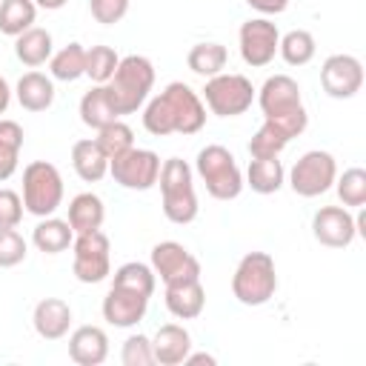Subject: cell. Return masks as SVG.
I'll return each mask as SVG.
<instances>
[{"label": "cell", "mask_w": 366, "mask_h": 366, "mask_svg": "<svg viewBox=\"0 0 366 366\" xmlns=\"http://www.w3.org/2000/svg\"><path fill=\"white\" fill-rule=\"evenodd\" d=\"M143 126L154 137L197 134L206 126V106L192 86L174 80L157 97L149 100V106L143 112Z\"/></svg>", "instance_id": "1"}, {"label": "cell", "mask_w": 366, "mask_h": 366, "mask_svg": "<svg viewBox=\"0 0 366 366\" xmlns=\"http://www.w3.org/2000/svg\"><path fill=\"white\" fill-rule=\"evenodd\" d=\"M257 103H260L263 120L274 123L289 140L297 137V134H303V129L309 123V114L303 109L297 80H292L289 74H272V77H266V83L257 92Z\"/></svg>", "instance_id": "2"}, {"label": "cell", "mask_w": 366, "mask_h": 366, "mask_svg": "<svg viewBox=\"0 0 366 366\" xmlns=\"http://www.w3.org/2000/svg\"><path fill=\"white\" fill-rule=\"evenodd\" d=\"M103 86H106L109 103L114 106L117 114H134L146 103V97L154 86V66L143 54L120 57L112 80Z\"/></svg>", "instance_id": "3"}, {"label": "cell", "mask_w": 366, "mask_h": 366, "mask_svg": "<svg viewBox=\"0 0 366 366\" xmlns=\"http://www.w3.org/2000/svg\"><path fill=\"white\" fill-rule=\"evenodd\" d=\"M160 200H163V214L177 223L186 226L197 217V194H194V180H192V169L186 160L180 157H169L160 166Z\"/></svg>", "instance_id": "4"}, {"label": "cell", "mask_w": 366, "mask_h": 366, "mask_svg": "<svg viewBox=\"0 0 366 366\" xmlns=\"http://www.w3.org/2000/svg\"><path fill=\"white\" fill-rule=\"evenodd\" d=\"M232 292L243 306H263L277 292V272L269 252H249L232 274Z\"/></svg>", "instance_id": "5"}, {"label": "cell", "mask_w": 366, "mask_h": 366, "mask_svg": "<svg viewBox=\"0 0 366 366\" xmlns=\"http://www.w3.org/2000/svg\"><path fill=\"white\" fill-rule=\"evenodd\" d=\"M194 169L206 186V192L214 197V200H234L240 192H243V174H240V166L234 160V154L226 149V146H203L197 152V160H194Z\"/></svg>", "instance_id": "6"}, {"label": "cell", "mask_w": 366, "mask_h": 366, "mask_svg": "<svg viewBox=\"0 0 366 366\" xmlns=\"http://www.w3.org/2000/svg\"><path fill=\"white\" fill-rule=\"evenodd\" d=\"M63 203V177L57 166L34 160L23 169V206L34 217H49Z\"/></svg>", "instance_id": "7"}, {"label": "cell", "mask_w": 366, "mask_h": 366, "mask_svg": "<svg viewBox=\"0 0 366 366\" xmlns=\"http://www.w3.org/2000/svg\"><path fill=\"white\" fill-rule=\"evenodd\" d=\"M203 100L217 117H237L243 114L254 100V86L243 74H214L203 86Z\"/></svg>", "instance_id": "8"}, {"label": "cell", "mask_w": 366, "mask_h": 366, "mask_svg": "<svg viewBox=\"0 0 366 366\" xmlns=\"http://www.w3.org/2000/svg\"><path fill=\"white\" fill-rule=\"evenodd\" d=\"M337 177V163L329 152H320V149H312L306 154H300L289 172V186L295 194L300 197H317L323 192L332 189Z\"/></svg>", "instance_id": "9"}, {"label": "cell", "mask_w": 366, "mask_h": 366, "mask_svg": "<svg viewBox=\"0 0 366 366\" xmlns=\"http://www.w3.org/2000/svg\"><path fill=\"white\" fill-rule=\"evenodd\" d=\"M71 246H74L71 272L80 283H100L112 274V243L100 229L77 234Z\"/></svg>", "instance_id": "10"}, {"label": "cell", "mask_w": 366, "mask_h": 366, "mask_svg": "<svg viewBox=\"0 0 366 366\" xmlns=\"http://www.w3.org/2000/svg\"><path fill=\"white\" fill-rule=\"evenodd\" d=\"M160 157L152 149H129L120 157L109 160V172L114 177V183H120L123 189H134V192H146L157 183L160 177Z\"/></svg>", "instance_id": "11"}, {"label": "cell", "mask_w": 366, "mask_h": 366, "mask_svg": "<svg viewBox=\"0 0 366 366\" xmlns=\"http://www.w3.org/2000/svg\"><path fill=\"white\" fill-rule=\"evenodd\" d=\"M320 86L335 100H349L363 86V63L355 54H329L320 66Z\"/></svg>", "instance_id": "12"}, {"label": "cell", "mask_w": 366, "mask_h": 366, "mask_svg": "<svg viewBox=\"0 0 366 366\" xmlns=\"http://www.w3.org/2000/svg\"><path fill=\"white\" fill-rule=\"evenodd\" d=\"M277 43H280V31L266 17H254L240 26V57H243V63H249L254 69L269 66L274 60Z\"/></svg>", "instance_id": "13"}, {"label": "cell", "mask_w": 366, "mask_h": 366, "mask_svg": "<svg viewBox=\"0 0 366 366\" xmlns=\"http://www.w3.org/2000/svg\"><path fill=\"white\" fill-rule=\"evenodd\" d=\"M152 269L154 274H160L163 283H180V280L200 277V260L177 240H163L152 249Z\"/></svg>", "instance_id": "14"}, {"label": "cell", "mask_w": 366, "mask_h": 366, "mask_svg": "<svg viewBox=\"0 0 366 366\" xmlns=\"http://www.w3.org/2000/svg\"><path fill=\"white\" fill-rule=\"evenodd\" d=\"M312 234L317 243H323L329 249H346L357 237L355 217L346 206H323L312 217Z\"/></svg>", "instance_id": "15"}, {"label": "cell", "mask_w": 366, "mask_h": 366, "mask_svg": "<svg viewBox=\"0 0 366 366\" xmlns=\"http://www.w3.org/2000/svg\"><path fill=\"white\" fill-rule=\"evenodd\" d=\"M146 309H149V297L140 292L123 289V286H112L109 295L103 297V317L117 329L137 326L143 320Z\"/></svg>", "instance_id": "16"}, {"label": "cell", "mask_w": 366, "mask_h": 366, "mask_svg": "<svg viewBox=\"0 0 366 366\" xmlns=\"http://www.w3.org/2000/svg\"><path fill=\"white\" fill-rule=\"evenodd\" d=\"M31 323H34V332L43 337V340H60L69 335V326H71V306L60 297H43L37 306H34V315H31Z\"/></svg>", "instance_id": "17"}, {"label": "cell", "mask_w": 366, "mask_h": 366, "mask_svg": "<svg viewBox=\"0 0 366 366\" xmlns=\"http://www.w3.org/2000/svg\"><path fill=\"white\" fill-rule=\"evenodd\" d=\"M69 357L80 366H100L109 357V337L100 326H80L69 337Z\"/></svg>", "instance_id": "18"}, {"label": "cell", "mask_w": 366, "mask_h": 366, "mask_svg": "<svg viewBox=\"0 0 366 366\" xmlns=\"http://www.w3.org/2000/svg\"><path fill=\"white\" fill-rule=\"evenodd\" d=\"M152 352H154V363H160V366H177L192 352V335L183 326H177V323H166V326H160L154 332Z\"/></svg>", "instance_id": "19"}, {"label": "cell", "mask_w": 366, "mask_h": 366, "mask_svg": "<svg viewBox=\"0 0 366 366\" xmlns=\"http://www.w3.org/2000/svg\"><path fill=\"white\" fill-rule=\"evenodd\" d=\"M206 306V289L197 280L166 283V309L180 320H194Z\"/></svg>", "instance_id": "20"}, {"label": "cell", "mask_w": 366, "mask_h": 366, "mask_svg": "<svg viewBox=\"0 0 366 366\" xmlns=\"http://www.w3.org/2000/svg\"><path fill=\"white\" fill-rule=\"evenodd\" d=\"M103 217H106V209H103V200L92 192H80L71 197L69 203V226L74 234H83V232H97L103 226Z\"/></svg>", "instance_id": "21"}, {"label": "cell", "mask_w": 366, "mask_h": 366, "mask_svg": "<svg viewBox=\"0 0 366 366\" xmlns=\"http://www.w3.org/2000/svg\"><path fill=\"white\" fill-rule=\"evenodd\" d=\"M17 103L26 112H46L54 103V83L40 71H26L17 80Z\"/></svg>", "instance_id": "22"}, {"label": "cell", "mask_w": 366, "mask_h": 366, "mask_svg": "<svg viewBox=\"0 0 366 366\" xmlns=\"http://www.w3.org/2000/svg\"><path fill=\"white\" fill-rule=\"evenodd\" d=\"M71 166H74V172H77L80 180L97 183L109 172V157L100 152V146L94 140H77L71 146Z\"/></svg>", "instance_id": "23"}, {"label": "cell", "mask_w": 366, "mask_h": 366, "mask_svg": "<svg viewBox=\"0 0 366 366\" xmlns=\"http://www.w3.org/2000/svg\"><path fill=\"white\" fill-rule=\"evenodd\" d=\"M71 240H74V232H71V226H69V220H60V217H43L37 226H34V232H31V243L40 249V252H46V254H60V252H66L69 246H71Z\"/></svg>", "instance_id": "24"}, {"label": "cell", "mask_w": 366, "mask_h": 366, "mask_svg": "<svg viewBox=\"0 0 366 366\" xmlns=\"http://www.w3.org/2000/svg\"><path fill=\"white\" fill-rule=\"evenodd\" d=\"M14 54L20 63H26L31 69L43 66L51 57V34L46 29H37V26L26 29L23 34L14 37Z\"/></svg>", "instance_id": "25"}, {"label": "cell", "mask_w": 366, "mask_h": 366, "mask_svg": "<svg viewBox=\"0 0 366 366\" xmlns=\"http://www.w3.org/2000/svg\"><path fill=\"white\" fill-rule=\"evenodd\" d=\"M283 177L286 172L277 157H252L249 172H246V183L257 194H274L283 186Z\"/></svg>", "instance_id": "26"}, {"label": "cell", "mask_w": 366, "mask_h": 366, "mask_svg": "<svg viewBox=\"0 0 366 366\" xmlns=\"http://www.w3.org/2000/svg\"><path fill=\"white\" fill-rule=\"evenodd\" d=\"M226 60H229V51H226L223 43H197V46H192L189 54H186L189 69H192L194 74L206 77V80L214 77V74H220V71L226 69Z\"/></svg>", "instance_id": "27"}, {"label": "cell", "mask_w": 366, "mask_h": 366, "mask_svg": "<svg viewBox=\"0 0 366 366\" xmlns=\"http://www.w3.org/2000/svg\"><path fill=\"white\" fill-rule=\"evenodd\" d=\"M120 114L114 112V106L109 103V94H106V86H94L89 89L83 97H80V120L89 126V129H103L109 126L112 120H117Z\"/></svg>", "instance_id": "28"}, {"label": "cell", "mask_w": 366, "mask_h": 366, "mask_svg": "<svg viewBox=\"0 0 366 366\" xmlns=\"http://www.w3.org/2000/svg\"><path fill=\"white\" fill-rule=\"evenodd\" d=\"M37 17V6L34 0H0V31L9 37L23 34L26 29H31Z\"/></svg>", "instance_id": "29"}, {"label": "cell", "mask_w": 366, "mask_h": 366, "mask_svg": "<svg viewBox=\"0 0 366 366\" xmlns=\"http://www.w3.org/2000/svg\"><path fill=\"white\" fill-rule=\"evenodd\" d=\"M23 149V126L17 120H0V180H9L17 172Z\"/></svg>", "instance_id": "30"}, {"label": "cell", "mask_w": 366, "mask_h": 366, "mask_svg": "<svg viewBox=\"0 0 366 366\" xmlns=\"http://www.w3.org/2000/svg\"><path fill=\"white\" fill-rule=\"evenodd\" d=\"M49 69H51V77L54 80H77L86 74V49L80 43H69L63 46L57 54L49 57Z\"/></svg>", "instance_id": "31"}, {"label": "cell", "mask_w": 366, "mask_h": 366, "mask_svg": "<svg viewBox=\"0 0 366 366\" xmlns=\"http://www.w3.org/2000/svg\"><path fill=\"white\" fill-rule=\"evenodd\" d=\"M315 37H312V31H306V29H292V31H286L283 37H280V43H277V51H280V57L289 63V66H306L312 57H315Z\"/></svg>", "instance_id": "32"}, {"label": "cell", "mask_w": 366, "mask_h": 366, "mask_svg": "<svg viewBox=\"0 0 366 366\" xmlns=\"http://www.w3.org/2000/svg\"><path fill=\"white\" fill-rule=\"evenodd\" d=\"M94 143L100 146V152H103L109 160H114V157H120L123 152H129V149L134 146V132H132L129 123H123V120L117 117V120H112L109 126L97 129Z\"/></svg>", "instance_id": "33"}, {"label": "cell", "mask_w": 366, "mask_h": 366, "mask_svg": "<svg viewBox=\"0 0 366 366\" xmlns=\"http://www.w3.org/2000/svg\"><path fill=\"white\" fill-rule=\"evenodd\" d=\"M154 277H157V274H154L152 266L132 260V263H123V266L114 272L112 286H123V289H132V292H140V295L152 297V295H154Z\"/></svg>", "instance_id": "34"}, {"label": "cell", "mask_w": 366, "mask_h": 366, "mask_svg": "<svg viewBox=\"0 0 366 366\" xmlns=\"http://www.w3.org/2000/svg\"><path fill=\"white\" fill-rule=\"evenodd\" d=\"M120 57L112 46H92L86 49V77H92V83L103 86L112 80L114 69H117Z\"/></svg>", "instance_id": "35"}, {"label": "cell", "mask_w": 366, "mask_h": 366, "mask_svg": "<svg viewBox=\"0 0 366 366\" xmlns=\"http://www.w3.org/2000/svg\"><path fill=\"white\" fill-rule=\"evenodd\" d=\"M289 137L269 120H263V126L254 132V137L249 140V154L252 157H277L286 149Z\"/></svg>", "instance_id": "36"}, {"label": "cell", "mask_w": 366, "mask_h": 366, "mask_svg": "<svg viewBox=\"0 0 366 366\" xmlns=\"http://www.w3.org/2000/svg\"><path fill=\"white\" fill-rule=\"evenodd\" d=\"M335 180H337V197L343 206H357V209L366 206V172L360 166L346 169Z\"/></svg>", "instance_id": "37"}, {"label": "cell", "mask_w": 366, "mask_h": 366, "mask_svg": "<svg viewBox=\"0 0 366 366\" xmlns=\"http://www.w3.org/2000/svg\"><path fill=\"white\" fill-rule=\"evenodd\" d=\"M123 366H152L154 363V352H152V340L146 335H132L123 343L120 352Z\"/></svg>", "instance_id": "38"}, {"label": "cell", "mask_w": 366, "mask_h": 366, "mask_svg": "<svg viewBox=\"0 0 366 366\" xmlns=\"http://www.w3.org/2000/svg\"><path fill=\"white\" fill-rule=\"evenodd\" d=\"M26 257V240L17 229H0V269H11L23 263Z\"/></svg>", "instance_id": "39"}, {"label": "cell", "mask_w": 366, "mask_h": 366, "mask_svg": "<svg viewBox=\"0 0 366 366\" xmlns=\"http://www.w3.org/2000/svg\"><path fill=\"white\" fill-rule=\"evenodd\" d=\"M89 9H92V17L103 26H114L126 17L129 11V0H89Z\"/></svg>", "instance_id": "40"}, {"label": "cell", "mask_w": 366, "mask_h": 366, "mask_svg": "<svg viewBox=\"0 0 366 366\" xmlns=\"http://www.w3.org/2000/svg\"><path fill=\"white\" fill-rule=\"evenodd\" d=\"M23 220V197L11 189H0V229H17Z\"/></svg>", "instance_id": "41"}, {"label": "cell", "mask_w": 366, "mask_h": 366, "mask_svg": "<svg viewBox=\"0 0 366 366\" xmlns=\"http://www.w3.org/2000/svg\"><path fill=\"white\" fill-rule=\"evenodd\" d=\"M252 9H257L260 14H280V11H286V6H289V0H246Z\"/></svg>", "instance_id": "42"}, {"label": "cell", "mask_w": 366, "mask_h": 366, "mask_svg": "<svg viewBox=\"0 0 366 366\" xmlns=\"http://www.w3.org/2000/svg\"><path fill=\"white\" fill-rule=\"evenodd\" d=\"M183 363H192V366H197V363H206V366H214L217 363V357L214 355H206V352H197V355H186V360Z\"/></svg>", "instance_id": "43"}, {"label": "cell", "mask_w": 366, "mask_h": 366, "mask_svg": "<svg viewBox=\"0 0 366 366\" xmlns=\"http://www.w3.org/2000/svg\"><path fill=\"white\" fill-rule=\"evenodd\" d=\"M9 103H11V89H9V83H6V77L0 74V114H6V109H9Z\"/></svg>", "instance_id": "44"}, {"label": "cell", "mask_w": 366, "mask_h": 366, "mask_svg": "<svg viewBox=\"0 0 366 366\" xmlns=\"http://www.w3.org/2000/svg\"><path fill=\"white\" fill-rule=\"evenodd\" d=\"M69 0H34V6H40V9H46V11H54V9H63Z\"/></svg>", "instance_id": "45"}]
</instances>
